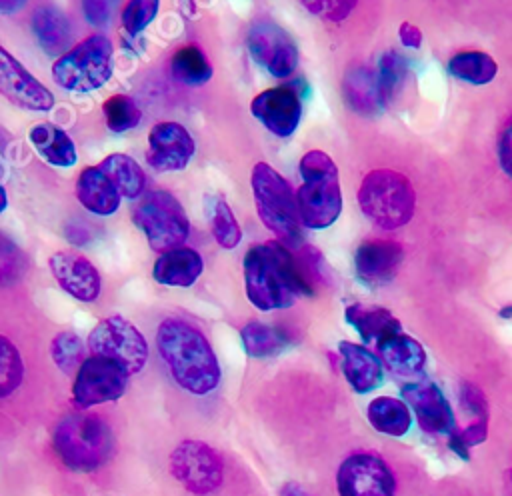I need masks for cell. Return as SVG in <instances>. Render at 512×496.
I'll list each match as a JSON object with an SVG mask.
<instances>
[{
    "label": "cell",
    "instance_id": "6da1fadb",
    "mask_svg": "<svg viewBox=\"0 0 512 496\" xmlns=\"http://www.w3.org/2000/svg\"><path fill=\"white\" fill-rule=\"evenodd\" d=\"M156 348L172 380L190 394L204 396L220 384V364L206 336L182 318H164L156 328Z\"/></svg>",
    "mask_w": 512,
    "mask_h": 496
},
{
    "label": "cell",
    "instance_id": "7a4b0ae2",
    "mask_svg": "<svg viewBox=\"0 0 512 496\" xmlns=\"http://www.w3.org/2000/svg\"><path fill=\"white\" fill-rule=\"evenodd\" d=\"M244 290L258 310L288 308L300 294H312L296 256L280 240L256 244L244 254Z\"/></svg>",
    "mask_w": 512,
    "mask_h": 496
},
{
    "label": "cell",
    "instance_id": "3957f363",
    "mask_svg": "<svg viewBox=\"0 0 512 496\" xmlns=\"http://www.w3.org/2000/svg\"><path fill=\"white\" fill-rule=\"evenodd\" d=\"M52 448L68 470L88 474L112 458L114 432L100 414L68 412L54 424Z\"/></svg>",
    "mask_w": 512,
    "mask_h": 496
},
{
    "label": "cell",
    "instance_id": "277c9868",
    "mask_svg": "<svg viewBox=\"0 0 512 496\" xmlns=\"http://www.w3.org/2000/svg\"><path fill=\"white\" fill-rule=\"evenodd\" d=\"M300 188L294 192L302 226L312 230L328 228L342 212L338 168L324 150H308L300 162Z\"/></svg>",
    "mask_w": 512,
    "mask_h": 496
},
{
    "label": "cell",
    "instance_id": "5b68a950",
    "mask_svg": "<svg viewBox=\"0 0 512 496\" xmlns=\"http://www.w3.org/2000/svg\"><path fill=\"white\" fill-rule=\"evenodd\" d=\"M356 198L364 216L382 230H396L408 224L416 208L412 182L390 168L370 170L362 178Z\"/></svg>",
    "mask_w": 512,
    "mask_h": 496
},
{
    "label": "cell",
    "instance_id": "8992f818",
    "mask_svg": "<svg viewBox=\"0 0 512 496\" xmlns=\"http://www.w3.org/2000/svg\"><path fill=\"white\" fill-rule=\"evenodd\" d=\"M50 72L66 92H94L114 74V46L106 36L90 34L60 54Z\"/></svg>",
    "mask_w": 512,
    "mask_h": 496
},
{
    "label": "cell",
    "instance_id": "52a82bcc",
    "mask_svg": "<svg viewBox=\"0 0 512 496\" xmlns=\"http://www.w3.org/2000/svg\"><path fill=\"white\" fill-rule=\"evenodd\" d=\"M250 184L262 224L274 232L282 244H296L302 238V222L296 210L294 190L288 180L270 164L256 162Z\"/></svg>",
    "mask_w": 512,
    "mask_h": 496
},
{
    "label": "cell",
    "instance_id": "ba28073f",
    "mask_svg": "<svg viewBox=\"0 0 512 496\" xmlns=\"http://www.w3.org/2000/svg\"><path fill=\"white\" fill-rule=\"evenodd\" d=\"M130 218L158 254L182 246L190 234V220L180 200L164 188L146 190L134 200Z\"/></svg>",
    "mask_w": 512,
    "mask_h": 496
},
{
    "label": "cell",
    "instance_id": "9c48e42d",
    "mask_svg": "<svg viewBox=\"0 0 512 496\" xmlns=\"http://www.w3.org/2000/svg\"><path fill=\"white\" fill-rule=\"evenodd\" d=\"M88 350L112 358L128 374H138L148 362V342L144 334L124 316L102 318L88 334Z\"/></svg>",
    "mask_w": 512,
    "mask_h": 496
},
{
    "label": "cell",
    "instance_id": "30bf717a",
    "mask_svg": "<svg viewBox=\"0 0 512 496\" xmlns=\"http://www.w3.org/2000/svg\"><path fill=\"white\" fill-rule=\"evenodd\" d=\"M130 374L112 358L92 354L82 360L72 382V402L80 410L116 402L128 390Z\"/></svg>",
    "mask_w": 512,
    "mask_h": 496
},
{
    "label": "cell",
    "instance_id": "8fae6325",
    "mask_svg": "<svg viewBox=\"0 0 512 496\" xmlns=\"http://www.w3.org/2000/svg\"><path fill=\"white\" fill-rule=\"evenodd\" d=\"M170 472L184 490L196 496L212 494L224 478L218 452L200 440H184L170 452Z\"/></svg>",
    "mask_w": 512,
    "mask_h": 496
},
{
    "label": "cell",
    "instance_id": "7c38bea8",
    "mask_svg": "<svg viewBox=\"0 0 512 496\" xmlns=\"http://www.w3.org/2000/svg\"><path fill=\"white\" fill-rule=\"evenodd\" d=\"M336 488L338 496H396V478L378 454L354 452L342 460Z\"/></svg>",
    "mask_w": 512,
    "mask_h": 496
},
{
    "label": "cell",
    "instance_id": "4fadbf2b",
    "mask_svg": "<svg viewBox=\"0 0 512 496\" xmlns=\"http://www.w3.org/2000/svg\"><path fill=\"white\" fill-rule=\"evenodd\" d=\"M254 62L276 78H286L296 70L298 48L290 34L272 20L252 22L246 36Z\"/></svg>",
    "mask_w": 512,
    "mask_h": 496
},
{
    "label": "cell",
    "instance_id": "5bb4252c",
    "mask_svg": "<svg viewBox=\"0 0 512 496\" xmlns=\"http://www.w3.org/2000/svg\"><path fill=\"white\" fill-rule=\"evenodd\" d=\"M0 96L28 112H50L56 102L54 94L4 46H0Z\"/></svg>",
    "mask_w": 512,
    "mask_h": 496
},
{
    "label": "cell",
    "instance_id": "9a60e30c",
    "mask_svg": "<svg viewBox=\"0 0 512 496\" xmlns=\"http://www.w3.org/2000/svg\"><path fill=\"white\" fill-rule=\"evenodd\" d=\"M196 152L192 134L174 120L156 122L148 132L146 162L156 172L184 170Z\"/></svg>",
    "mask_w": 512,
    "mask_h": 496
},
{
    "label": "cell",
    "instance_id": "2e32d148",
    "mask_svg": "<svg viewBox=\"0 0 512 496\" xmlns=\"http://www.w3.org/2000/svg\"><path fill=\"white\" fill-rule=\"evenodd\" d=\"M250 112L274 136L286 138L296 132L302 116V98L290 84L266 88L250 102Z\"/></svg>",
    "mask_w": 512,
    "mask_h": 496
},
{
    "label": "cell",
    "instance_id": "e0dca14e",
    "mask_svg": "<svg viewBox=\"0 0 512 496\" xmlns=\"http://www.w3.org/2000/svg\"><path fill=\"white\" fill-rule=\"evenodd\" d=\"M48 268L58 286L74 300L94 302L100 296V272L86 256L72 250H58L48 258Z\"/></svg>",
    "mask_w": 512,
    "mask_h": 496
},
{
    "label": "cell",
    "instance_id": "ac0fdd59",
    "mask_svg": "<svg viewBox=\"0 0 512 496\" xmlns=\"http://www.w3.org/2000/svg\"><path fill=\"white\" fill-rule=\"evenodd\" d=\"M402 396L426 434H448L454 428L452 408L436 384L426 380L408 382L402 386Z\"/></svg>",
    "mask_w": 512,
    "mask_h": 496
},
{
    "label": "cell",
    "instance_id": "d6986e66",
    "mask_svg": "<svg viewBox=\"0 0 512 496\" xmlns=\"http://www.w3.org/2000/svg\"><path fill=\"white\" fill-rule=\"evenodd\" d=\"M404 258V248L396 240H364L356 248L354 268L362 282L384 284L388 282Z\"/></svg>",
    "mask_w": 512,
    "mask_h": 496
},
{
    "label": "cell",
    "instance_id": "ffe728a7",
    "mask_svg": "<svg viewBox=\"0 0 512 496\" xmlns=\"http://www.w3.org/2000/svg\"><path fill=\"white\" fill-rule=\"evenodd\" d=\"M76 200L84 210L94 216H112L118 212L122 196L108 180V176L96 166H84L74 182Z\"/></svg>",
    "mask_w": 512,
    "mask_h": 496
},
{
    "label": "cell",
    "instance_id": "44dd1931",
    "mask_svg": "<svg viewBox=\"0 0 512 496\" xmlns=\"http://www.w3.org/2000/svg\"><path fill=\"white\" fill-rule=\"evenodd\" d=\"M204 260L190 246H176L160 252L152 266V278L162 286L190 288L202 274Z\"/></svg>",
    "mask_w": 512,
    "mask_h": 496
},
{
    "label": "cell",
    "instance_id": "7402d4cb",
    "mask_svg": "<svg viewBox=\"0 0 512 496\" xmlns=\"http://www.w3.org/2000/svg\"><path fill=\"white\" fill-rule=\"evenodd\" d=\"M30 30L42 52L48 56L58 58L72 46L70 20L56 6H38L30 18Z\"/></svg>",
    "mask_w": 512,
    "mask_h": 496
},
{
    "label": "cell",
    "instance_id": "603a6c76",
    "mask_svg": "<svg viewBox=\"0 0 512 496\" xmlns=\"http://www.w3.org/2000/svg\"><path fill=\"white\" fill-rule=\"evenodd\" d=\"M338 350L342 358V372L356 392L366 394L382 384L384 368L374 352H370L366 346L346 340L338 344Z\"/></svg>",
    "mask_w": 512,
    "mask_h": 496
},
{
    "label": "cell",
    "instance_id": "cb8c5ba5",
    "mask_svg": "<svg viewBox=\"0 0 512 496\" xmlns=\"http://www.w3.org/2000/svg\"><path fill=\"white\" fill-rule=\"evenodd\" d=\"M380 362L398 376H416L426 366V352L412 336L402 330L392 332L376 342Z\"/></svg>",
    "mask_w": 512,
    "mask_h": 496
},
{
    "label": "cell",
    "instance_id": "d4e9b609",
    "mask_svg": "<svg viewBox=\"0 0 512 496\" xmlns=\"http://www.w3.org/2000/svg\"><path fill=\"white\" fill-rule=\"evenodd\" d=\"M28 140L44 162L56 168H70L78 160L76 144L66 130L52 122H38L28 130Z\"/></svg>",
    "mask_w": 512,
    "mask_h": 496
},
{
    "label": "cell",
    "instance_id": "484cf974",
    "mask_svg": "<svg viewBox=\"0 0 512 496\" xmlns=\"http://www.w3.org/2000/svg\"><path fill=\"white\" fill-rule=\"evenodd\" d=\"M118 194L126 200H138L146 192V174L142 166L126 152H110L98 162Z\"/></svg>",
    "mask_w": 512,
    "mask_h": 496
},
{
    "label": "cell",
    "instance_id": "4316f807",
    "mask_svg": "<svg viewBox=\"0 0 512 496\" xmlns=\"http://www.w3.org/2000/svg\"><path fill=\"white\" fill-rule=\"evenodd\" d=\"M342 96L356 114H374L380 106L376 72L368 66H350L342 80Z\"/></svg>",
    "mask_w": 512,
    "mask_h": 496
},
{
    "label": "cell",
    "instance_id": "83f0119b",
    "mask_svg": "<svg viewBox=\"0 0 512 496\" xmlns=\"http://www.w3.org/2000/svg\"><path fill=\"white\" fill-rule=\"evenodd\" d=\"M214 70L198 44H184L170 56V76L184 86H202Z\"/></svg>",
    "mask_w": 512,
    "mask_h": 496
},
{
    "label": "cell",
    "instance_id": "f1b7e54d",
    "mask_svg": "<svg viewBox=\"0 0 512 496\" xmlns=\"http://www.w3.org/2000/svg\"><path fill=\"white\" fill-rule=\"evenodd\" d=\"M368 422L386 436H402L412 424V414L406 402L392 396H378L368 404Z\"/></svg>",
    "mask_w": 512,
    "mask_h": 496
},
{
    "label": "cell",
    "instance_id": "f546056e",
    "mask_svg": "<svg viewBox=\"0 0 512 496\" xmlns=\"http://www.w3.org/2000/svg\"><path fill=\"white\" fill-rule=\"evenodd\" d=\"M346 320L358 330L364 342H370V340L378 342L380 338L400 330L398 318L380 306L366 308L362 304H352L346 308Z\"/></svg>",
    "mask_w": 512,
    "mask_h": 496
},
{
    "label": "cell",
    "instance_id": "4dcf8cb0",
    "mask_svg": "<svg viewBox=\"0 0 512 496\" xmlns=\"http://www.w3.org/2000/svg\"><path fill=\"white\" fill-rule=\"evenodd\" d=\"M450 76L474 86H482L494 80L498 72L496 60L480 50H462L448 60Z\"/></svg>",
    "mask_w": 512,
    "mask_h": 496
},
{
    "label": "cell",
    "instance_id": "1f68e13d",
    "mask_svg": "<svg viewBox=\"0 0 512 496\" xmlns=\"http://www.w3.org/2000/svg\"><path fill=\"white\" fill-rule=\"evenodd\" d=\"M376 86L380 96V106L388 108L408 78V60L398 50H388L380 56L376 66Z\"/></svg>",
    "mask_w": 512,
    "mask_h": 496
},
{
    "label": "cell",
    "instance_id": "d6a6232c",
    "mask_svg": "<svg viewBox=\"0 0 512 496\" xmlns=\"http://www.w3.org/2000/svg\"><path fill=\"white\" fill-rule=\"evenodd\" d=\"M240 338L246 354L252 358L276 356L290 344V336L284 330L256 322V320L242 326Z\"/></svg>",
    "mask_w": 512,
    "mask_h": 496
},
{
    "label": "cell",
    "instance_id": "836d02e7",
    "mask_svg": "<svg viewBox=\"0 0 512 496\" xmlns=\"http://www.w3.org/2000/svg\"><path fill=\"white\" fill-rule=\"evenodd\" d=\"M206 214H208L210 232H212L214 240L218 242V246H222L226 250L236 248L242 240V230H240V224H238L234 212L230 210L228 202L220 196L208 198Z\"/></svg>",
    "mask_w": 512,
    "mask_h": 496
},
{
    "label": "cell",
    "instance_id": "e575fe53",
    "mask_svg": "<svg viewBox=\"0 0 512 496\" xmlns=\"http://www.w3.org/2000/svg\"><path fill=\"white\" fill-rule=\"evenodd\" d=\"M102 114L106 128L114 134L134 130L142 120V110L128 94H112L102 102Z\"/></svg>",
    "mask_w": 512,
    "mask_h": 496
},
{
    "label": "cell",
    "instance_id": "d590c367",
    "mask_svg": "<svg viewBox=\"0 0 512 496\" xmlns=\"http://www.w3.org/2000/svg\"><path fill=\"white\" fill-rule=\"evenodd\" d=\"M50 356L60 372L76 374L84 360V344L76 332H58L50 342Z\"/></svg>",
    "mask_w": 512,
    "mask_h": 496
},
{
    "label": "cell",
    "instance_id": "8d00e7d4",
    "mask_svg": "<svg viewBox=\"0 0 512 496\" xmlns=\"http://www.w3.org/2000/svg\"><path fill=\"white\" fill-rule=\"evenodd\" d=\"M24 378V362L18 348L0 334V398H8L18 390Z\"/></svg>",
    "mask_w": 512,
    "mask_h": 496
},
{
    "label": "cell",
    "instance_id": "74e56055",
    "mask_svg": "<svg viewBox=\"0 0 512 496\" xmlns=\"http://www.w3.org/2000/svg\"><path fill=\"white\" fill-rule=\"evenodd\" d=\"M160 0H126L120 10V26L130 38L142 34L158 16Z\"/></svg>",
    "mask_w": 512,
    "mask_h": 496
},
{
    "label": "cell",
    "instance_id": "f35d334b",
    "mask_svg": "<svg viewBox=\"0 0 512 496\" xmlns=\"http://www.w3.org/2000/svg\"><path fill=\"white\" fill-rule=\"evenodd\" d=\"M26 272V256L20 246L0 230V288L16 284Z\"/></svg>",
    "mask_w": 512,
    "mask_h": 496
},
{
    "label": "cell",
    "instance_id": "ab89813d",
    "mask_svg": "<svg viewBox=\"0 0 512 496\" xmlns=\"http://www.w3.org/2000/svg\"><path fill=\"white\" fill-rule=\"evenodd\" d=\"M448 446L454 454L462 456V458H468V450L480 442L486 440V434H488V420H476L474 424L466 426L464 430H458V428H452L448 432Z\"/></svg>",
    "mask_w": 512,
    "mask_h": 496
},
{
    "label": "cell",
    "instance_id": "60d3db41",
    "mask_svg": "<svg viewBox=\"0 0 512 496\" xmlns=\"http://www.w3.org/2000/svg\"><path fill=\"white\" fill-rule=\"evenodd\" d=\"M304 8L328 22H342L356 8L358 0H300Z\"/></svg>",
    "mask_w": 512,
    "mask_h": 496
},
{
    "label": "cell",
    "instance_id": "b9f144b4",
    "mask_svg": "<svg viewBox=\"0 0 512 496\" xmlns=\"http://www.w3.org/2000/svg\"><path fill=\"white\" fill-rule=\"evenodd\" d=\"M116 4H118V0H80V8H82L86 22L96 28L110 24Z\"/></svg>",
    "mask_w": 512,
    "mask_h": 496
},
{
    "label": "cell",
    "instance_id": "7bdbcfd3",
    "mask_svg": "<svg viewBox=\"0 0 512 496\" xmlns=\"http://www.w3.org/2000/svg\"><path fill=\"white\" fill-rule=\"evenodd\" d=\"M460 402L462 406L476 416V420H488V408H486V398L484 394L472 386V384H464L460 390Z\"/></svg>",
    "mask_w": 512,
    "mask_h": 496
},
{
    "label": "cell",
    "instance_id": "ee69618b",
    "mask_svg": "<svg viewBox=\"0 0 512 496\" xmlns=\"http://www.w3.org/2000/svg\"><path fill=\"white\" fill-rule=\"evenodd\" d=\"M498 162L504 174L512 178V124H508L498 138Z\"/></svg>",
    "mask_w": 512,
    "mask_h": 496
},
{
    "label": "cell",
    "instance_id": "f6af8a7d",
    "mask_svg": "<svg viewBox=\"0 0 512 496\" xmlns=\"http://www.w3.org/2000/svg\"><path fill=\"white\" fill-rule=\"evenodd\" d=\"M398 38H400V42H402L404 46H408V48H420V46H422V40H424L422 30H420L416 24L408 22V20H404V22L400 24V28H398Z\"/></svg>",
    "mask_w": 512,
    "mask_h": 496
},
{
    "label": "cell",
    "instance_id": "bcb514c9",
    "mask_svg": "<svg viewBox=\"0 0 512 496\" xmlns=\"http://www.w3.org/2000/svg\"><path fill=\"white\" fill-rule=\"evenodd\" d=\"M28 0H0V14H14L24 8Z\"/></svg>",
    "mask_w": 512,
    "mask_h": 496
},
{
    "label": "cell",
    "instance_id": "7dc6e473",
    "mask_svg": "<svg viewBox=\"0 0 512 496\" xmlns=\"http://www.w3.org/2000/svg\"><path fill=\"white\" fill-rule=\"evenodd\" d=\"M182 16L186 18H194L196 16V0H176Z\"/></svg>",
    "mask_w": 512,
    "mask_h": 496
},
{
    "label": "cell",
    "instance_id": "c3c4849f",
    "mask_svg": "<svg viewBox=\"0 0 512 496\" xmlns=\"http://www.w3.org/2000/svg\"><path fill=\"white\" fill-rule=\"evenodd\" d=\"M280 496H308L300 486H296L294 482L284 484V488L280 490Z\"/></svg>",
    "mask_w": 512,
    "mask_h": 496
},
{
    "label": "cell",
    "instance_id": "681fc988",
    "mask_svg": "<svg viewBox=\"0 0 512 496\" xmlns=\"http://www.w3.org/2000/svg\"><path fill=\"white\" fill-rule=\"evenodd\" d=\"M6 206H8V194H6V190L0 186V214L6 210Z\"/></svg>",
    "mask_w": 512,
    "mask_h": 496
},
{
    "label": "cell",
    "instance_id": "f907efd6",
    "mask_svg": "<svg viewBox=\"0 0 512 496\" xmlns=\"http://www.w3.org/2000/svg\"><path fill=\"white\" fill-rule=\"evenodd\" d=\"M500 316H504V318H512V306L502 308V310H500Z\"/></svg>",
    "mask_w": 512,
    "mask_h": 496
}]
</instances>
